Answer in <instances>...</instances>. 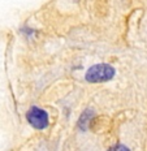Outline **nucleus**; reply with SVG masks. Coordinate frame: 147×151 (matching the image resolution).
I'll list each match as a JSON object with an SVG mask.
<instances>
[{
	"instance_id": "f257e3e1",
	"label": "nucleus",
	"mask_w": 147,
	"mask_h": 151,
	"mask_svg": "<svg viewBox=\"0 0 147 151\" xmlns=\"http://www.w3.org/2000/svg\"><path fill=\"white\" fill-rule=\"evenodd\" d=\"M116 76V69L107 63L94 64L87 69L85 80L89 83H105Z\"/></svg>"
},
{
	"instance_id": "f03ea898",
	"label": "nucleus",
	"mask_w": 147,
	"mask_h": 151,
	"mask_svg": "<svg viewBox=\"0 0 147 151\" xmlns=\"http://www.w3.org/2000/svg\"><path fill=\"white\" fill-rule=\"evenodd\" d=\"M26 121L31 128L37 130H44L49 127V116L46 109L38 106H33L26 112Z\"/></svg>"
},
{
	"instance_id": "7ed1b4c3",
	"label": "nucleus",
	"mask_w": 147,
	"mask_h": 151,
	"mask_svg": "<svg viewBox=\"0 0 147 151\" xmlns=\"http://www.w3.org/2000/svg\"><path fill=\"white\" fill-rule=\"evenodd\" d=\"M94 116H95V112H94V109L91 107L86 108L85 111L81 113V117L77 122V127L80 128V130H87V129H89L90 122H91V120L94 119Z\"/></svg>"
},
{
	"instance_id": "20e7f679",
	"label": "nucleus",
	"mask_w": 147,
	"mask_h": 151,
	"mask_svg": "<svg viewBox=\"0 0 147 151\" xmlns=\"http://www.w3.org/2000/svg\"><path fill=\"white\" fill-rule=\"evenodd\" d=\"M107 151H130V149L123 143H116V145H112Z\"/></svg>"
}]
</instances>
